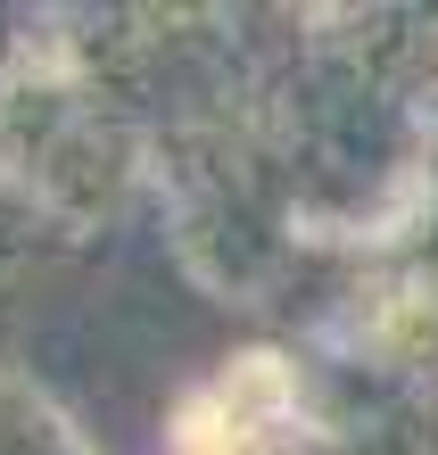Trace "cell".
<instances>
[{"mask_svg": "<svg viewBox=\"0 0 438 455\" xmlns=\"http://www.w3.org/2000/svg\"><path fill=\"white\" fill-rule=\"evenodd\" d=\"M273 406H282V372L265 356H249L240 372L207 381L199 397L182 406V431H174V455H265L273 447Z\"/></svg>", "mask_w": 438, "mask_h": 455, "instance_id": "6da1fadb", "label": "cell"}]
</instances>
